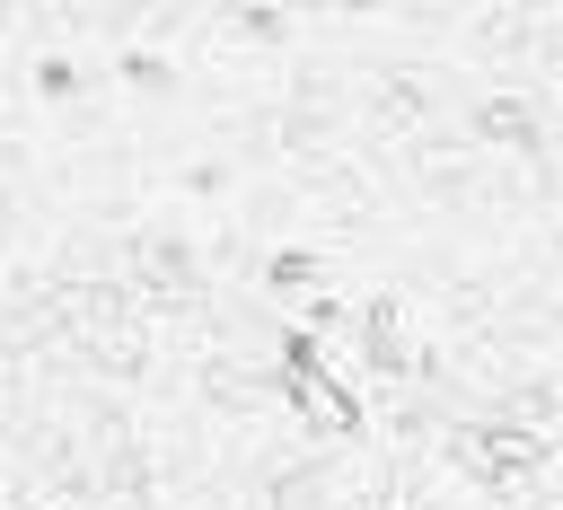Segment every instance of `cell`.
Here are the masks:
<instances>
[{
  "instance_id": "cell-1",
  "label": "cell",
  "mask_w": 563,
  "mask_h": 510,
  "mask_svg": "<svg viewBox=\"0 0 563 510\" xmlns=\"http://www.w3.org/2000/svg\"><path fill=\"white\" fill-rule=\"evenodd\" d=\"M273 396H282V422H290V431H308V440H361V396H352V378L325 361V343H317L308 325L282 334Z\"/></svg>"
},
{
  "instance_id": "cell-3",
  "label": "cell",
  "mask_w": 563,
  "mask_h": 510,
  "mask_svg": "<svg viewBox=\"0 0 563 510\" xmlns=\"http://www.w3.org/2000/svg\"><path fill=\"white\" fill-rule=\"evenodd\" d=\"M176 193H194V202L229 193V158H194V167H176Z\"/></svg>"
},
{
  "instance_id": "cell-2",
  "label": "cell",
  "mask_w": 563,
  "mask_h": 510,
  "mask_svg": "<svg viewBox=\"0 0 563 510\" xmlns=\"http://www.w3.org/2000/svg\"><path fill=\"white\" fill-rule=\"evenodd\" d=\"M88 79H97V70H88L79 53H44V62H35V97H44V106H70V97H88Z\"/></svg>"
}]
</instances>
